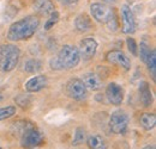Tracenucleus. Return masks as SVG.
Masks as SVG:
<instances>
[{
	"mask_svg": "<svg viewBox=\"0 0 156 149\" xmlns=\"http://www.w3.org/2000/svg\"><path fill=\"white\" fill-rule=\"evenodd\" d=\"M20 51L17 45L7 43L0 45V71L1 72H11L13 71L20 61Z\"/></svg>",
	"mask_w": 156,
	"mask_h": 149,
	"instance_id": "3",
	"label": "nucleus"
},
{
	"mask_svg": "<svg viewBox=\"0 0 156 149\" xmlns=\"http://www.w3.org/2000/svg\"><path fill=\"white\" fill-rule=\"evenodd\" d=\"M85 140H87V134H85V130H84L83 128H77L76 131H75V137H73L72 144H73V146L82 144Z\"/></svg>",
	"mask_w": 156,
	"mask_h": 149,
	"instance_id": "21",
	"label": "nucleus"
},
{
	"mask_svg": "<svg viewBox=\"0 0 156 149\" xmlns=\"http://www.w3.org/2000/svg\"><path fill=\"white\" fill-rule=\"evenodd\" d=\"M90 12L93 15V18L96 19L98 23H103L107 25V28L111 31H117L118 20L114 11L107 6L106 4L95 2L90 6Z\"/></svg>",
	"mask_w": 156,
	"mask_h": 149,
	"instance_id": "4",
	"label": "nucleus"
},
{
	"mask_svg": "<svg viewBox=\"0 0 156 149\" xmlns=\"http://www.w3.org/2000/svg\"><path fill=\"white\" fill-rule=\"evenodd\" d=\"M47 78L44 75H37V76H34L31 78L27 84H25V90L30 93H34V92H39L42 88H44L47 86Z\"/></svg>",
	"mask_w": 156,
	"mask_h": 149,
	"instance_id": "13",
	"label": "nucleus"
},
{
	"mask_svg": "<svg viewBox=\"0 0 156 149\" xmlns=\"http://www.w3.org/2000/svg\"><path fill=\"white\" fill-rule=\"evenodd\" d=\"M139 58L145 63V61H147V58H148V56L150 54V51H151V49L145 44V43H140V45H139Z\"/></svg>",
	"mask_w": 156,
	"mask_h": 149,
	"instance_id": "23",
	"label": "nucleus"
},
{
	"mask_svg": "<svg viewBox=\"0 0 156 149\" xmlns=\"http://www.w3.org/2000/svg\"><path fill=\"white\" fill-rule=\"evenodd\" d=\"M140 125L144 130H153L155 128L156 124V116L154 113H149V112H145L140 116Z\"/></svg>",
	"mask_w": 156,
	"mask_h": 149,
	"instance_id": "18",
	"label": "nucleus"
},
{
	"mask_svg": "<svg viewBox=\"0 0 156 149\" xmlns=\"http://www.w3.org/2000/svg\"><path fill=\"white\" fill-rule=\"evenodd\" d=\"M15 113H16V106H13V105L5 106V108H0V121L10 118V117H12Z\"/></svg>",
	"mask_w": 156,
	"mask_h": 149,
	"instance_id": "22",
	"label": "nucleus"
},
{
	"mask_svg": "<svg viewBox=\"0 0 156 149\" xmlns=\"http://www.w3.org/2000/svg\"><path fill=\"white\" fill-rule=\"evenodd\" d=\"M33 10L40 16H49L55 11V6L52 0H35Z\"/></svg>",
	"mask_w": 156,
	"mask_h": 149,
	"instance_id": "12",
	"label": "nucleus"
},
{
	"mask_svg": "<svg viewBox=\"0 0 156 149\" xmlns=\"http://www.w3.org/2000/svg\"><path fill=\"white\" fill-rule=\"evenodd\" d=\"M139 98H140L142 104L145 108L150 106L153 103V94H151V91L149 88L148 82H145V81L140 82V85H139Z\"/></svg>",
	"mask_w": 156,
	"mask_h": 149,
	"instance_id": "15",
	"label": "nucleus"
},
{
	"mask_svg": "<svg viewBox=\"0 0 156 149\" xmlns=\"http://www.w3.org/2000/svg\"><path fill=\"white\" fill-rule=\"evenodd\" d=\"M42 69V63L37 58H30L24 63V71L28 73H37Z\"/></svg>",
	"mask_w": 156,
	"mask_h": 149,
	"instance_id": "19",
	"label": "nucleus"
},
{
	"mask_svg": "<svg viewBox=\"0 0 156 149\" xmlns=\"http://www.w3.org/2000/svg\"><path fill=\"white\" fill-rule=\"evenodd\" d=\"M42 141H43L42 132L37 129H35L34 127H31L22 134L20 144L24 148H34V147L40 146L42 143Z\"/></svg>",
	"mask_w": 156,
	"mask_h": 149,
	"instance_id": "6",
	"label": "nucleus"
},
{
	"mask_svg": "<svg viewBox=\"0 0 156 149\" xmlns=\"http://www.w3.org/2000/svg\"><path fill=\"white\" fill-rule=\"evenodd\" d=\"M105 1H107V2H114L115 0H105Z\"/></svg>",
	"mask_w": 156,
	"mask_h": 149,
	"instance_id": "29",
	"label": "nucleus"
},
{
	"mask_svg": "<svg viewBox=\"0 0 156 149\" xmlns=\"http://www.w3.org/2000/svg\"><path fill=\"white\" fill-rule=\"evenodd\" d=\"M66 91L70 98L75 99V100H84L88 95V88L85 87V85L83 84V81L80 79H71L67 85H66Z\"/></svg>",
	"mask_w": 156,
	"mask_h": 149,
	"instance_id": "5",
	"label": "nucleus"
},
{
	"mask_svg": "<svg viewBox=\"0 0 156 149\" xmlns=\"http://www.w3.org/2000/svg\"><path fill=\"white\" fill-rule=\"evenodd\" d=\"M106 95L113 105H120L124 100V90L115 82H111L106 88Z\"/></svg>",
	"mask_w": 156,
	"mask_h": 149,
	"instance_id": "11",
	"label": "nucleus"
},
{
	"mask_svg": "<svg viewBox=\"0 0 156 149\" xmlns=\"http://www.w3.org/2000/svg\"><path fill=\"white\" fill-rule=\"evenodd\" d=\"M145 63H147V66H148V68H149V72H150V74H151L153 80H155L156 79V51L154 49H151V51H150V54L148 56Z\"/></svg>",
	"mask_w": 156,
	"mask_h": 149,
	"instance_id": "20",
	"label": "nucleus"
},
{
	"mask_svg": "<svg viewBox=\"0 0 156 149\" xmlns=\"http://www.w3.org/2000/svg\"><path fill=\"white\" fill-rule=\"evenodd\" d=\"M143 149H155V146H148V147H145Z\"/></svg>",
	"mask_w": 156,
	"mask_h": 149,
	"instance_id": "27",
	"label": "nucleus"
},
{
	"mask_svg": "<svg viewBox=\"0 0 156 149\" xmlns=\"http://www.w3.org/2000/svg\"><path fill=\"white\" fill-rule=\"evenodd\" d=\"M58 20H59V13L57 11H54L53 13L49 15V19H47V22H46V24H44V29H46V30L52 29V26H53L54 24H57Z\"/></svg>",
	"mask_w": 156,
	"mask_h": 149,
	"instance_id": "24",
	"label": "nucleus"
},
{
	"mask_svg": "<svg viewBox=\"0 0 156 149\" xmlns=\"http://www.w3.org/2000/svg\"><path fill=\"white\" fill-rule=\"evenodd\" d=\"M121 17H122V32L124 34H133L136 31V19L131 11V8L127 5H124L121 7Z\"/></svg>",
	"mask_w": 156,
	"mask_h": 149,
	"instance_id": "9",
	"label": "nucleus"
},
{
	"mask_svg": "<svg viewBox=\"0 0 156 149\" xmlns=\"http://www.w3.org/2000/svg\"><path fill=\"white\" fill-rule=\"evenodd\" d=\"M2 98H4V95H2V93H1V92H0V101H1V100H2Z\"/></svg>",
	"mask_w": 156,
	"mask_h": 149,
	"instance_id": "28",
	"label": "nucleus"
},
{
	"mask_svg": "<svg viewBox=\"0 0 156 149\" xmlns=\"http://www.w3.org/2000/svg\"><path fill=\"white\" fill-rule=\"evenodd\" d=\"M80 61L78 49L72 45H64L57 57L51 60V67L55 71L75 68Z\"/></svg>",
	"mask_w": 156,
	"mask_h": 149,
	"instance_id": "2",
	"label": "nucleus"
},
{
	"mask_svg": "<svg viewBox=\"0 0 156 149\" xmlns=\"http://www.w3.org/2000/svg\"><path fill=\"white\" fill-rule=\"evenodd\" d=\"M126 44H127V48H129V50L131 51V54L136 56L137 54H138V47H137L136 41H135L133 38L130 37L126 39Z\"/></svg>",
	"mask_w": 156,
	"mask_h": 149,
	"instance_id": "25",
	"label": "nucleus"
},
{
	"mask_svg": "<svg viewBox=\"0 0 156 149\" xmlns=\"http://www.w3.org/2000/svg\"><path fill=\"white\" fill-rule=\"evenodd\" d=\"M61 4L64 5H73V4H77L78 0H59Z\"/></svg>",
	"mask_w": 156,
	"mask_h": 149,
	"instance_id": "26",
	"label": "nucleus"
},
{
	"mask_svg": "<svg viewBox=\"0 0 156 149\" xmlns=\"http://www.w3.org/2000/svg\"><path fill=\"white\" fill-rule=\"evenodd\" d=\"M0 149H1V148H0Z\"/></svg>",
	"mask_w": 156,
	"mask_h": 149,
	"instance_id": "30",
	"label": "nucleus"
},
{
	"mask_svg": "<svg viewBox=\"0 0 156 149\" xmlns=\"http://www.w3.org/2000/svg\"><path fill=\"white\" fill-rule=\"evenodd\" d=\"M82 81L85 85V87L91 90V91H98V90L102 88V81H101L100 76L98 74H95V73H87V74H84Z\"/></svg>",
	"mask_w": 156,
	"mask_h": 149,
	"instance_id": "14",
	"label": "nucleus"
},
{
	"mask_svg": "<svg viewBox=\"0 0 156 149\" xmlns=\"http://www.w3.org/2000/svg\"><path fill=\"white\" fill-rule=\"evenodd\" d=\"M39 25L40 19L36 16H28L11 24L7 31V38L13 42L28 39L36 32V30L39 29Z\"/></svg>",
	"mask_w": 156,
	"mask_h": 149,
	"instance_id": "1",
	"label": "nucleus"
},
{
	"mask_svg": "<svg viewBox=\"0 0 156 149\" xmlns=\"http://www.w3.org/2000/svg\"><path fill=\"white\" fill-rule=\"evenodd\" d=\"M98 50V42L93 37H87L79 43V49L78 53L79 56L83 57L84 60H90L93 58Z\"/></svg>",
	"mask_w": 156,
	"mask_h": 149,
	"instance_id": "8",
	"label": "nucleus"
},
{
	"mask_svg": "<svg viewBox=\"0 0 156 149\" xmlns=\"http://www.w3.org/2000/svg\"><path fill=\"white\" fill-rule=\"evenodd\" d=\"M107 61L109 63L117 65L122 67L125 71H129L131 68V61L121 50H112L107 54Z\"/></svg>",
	"mask_w": 156,
	"mask_h": 149,
	"instance_id": "10",
	"label": "nucleus"
},
{
	"mask_svg": "<svg viewBox=\"0 0 156 149\" xmlns=\"http://www.w3.org/2000/svg\"><path fill=\"white\" fill-rule=\"evenodd\" d=\"M109 127L114 134H124L129 127V116L121 111L112 113L109 118Z\"/></svg>",
	"mask_w": 156,
	"mask_h": 149,
	"instance_id": "7",
	"label": "nucleus"
},
{
	"mask_svg": "<svg viewBox=\"0 0 156 149\" xmlns=\"http://www.w3.org/2000/svg\"><path fill=\"white\" fill-rule=\"evenodd\" d=\"M75 25H76V29H77L79 32H87L91 29L93 26V23H91V19L89 18L87 15H79L76 20H75Z\"/></svg>",
	"mask_w": 156,
	"mask_h": 149,
	"instance_id": "17",
	"label": "nucleus"
},
{
	"mask_svg": "<svg viewBox=\"0 0 156 149\" xmlns=\"http://www.w3.org/2000/svg\"><path fill=\"white\" fill-rule=\"evenodd\" d=\"M87 144L90 149H107L106 140L98 134H93L87 138Z\"/></svg>",
	"mask_w": 156,
	"mask_h": 149,
	"instance_id": "16",
	"label": "nucleus"
}]
</instances>
